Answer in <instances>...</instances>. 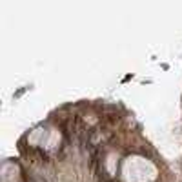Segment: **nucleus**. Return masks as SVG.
I'll return each mask as SVG.
<instances>
[{
	"instance_id": "1",
	"label": "nucleus",
	"mask_w": 182,
	"mask_h": 182,
	"mask_svg": "<svg viewBox=\"0 0 182 182\" xmlns=\"http://www.w3.org/2000/svg\"><path fill=\"white\" fill-rule=\"evenodd\" d=\"M120 120V117L117 113H111V115H106L104 117V124H117Z\"/></svg>"
},
{
	"instance_id": "2",
	"label": "nucleus",
	"mask_w": 182,
	"mask_h": 182,
	"mask_svg": "<svg viewBox=\"0 0 182 182\" xmlns=\"http://www.w3.org/2000/svg\"><path fill=\"white\" fill-rule=\"evenodd\" d=\"M26 89H27V88H20V89L15 93V97H20V95H24V91H26Z\"/></svg>"
}]
</instances>
